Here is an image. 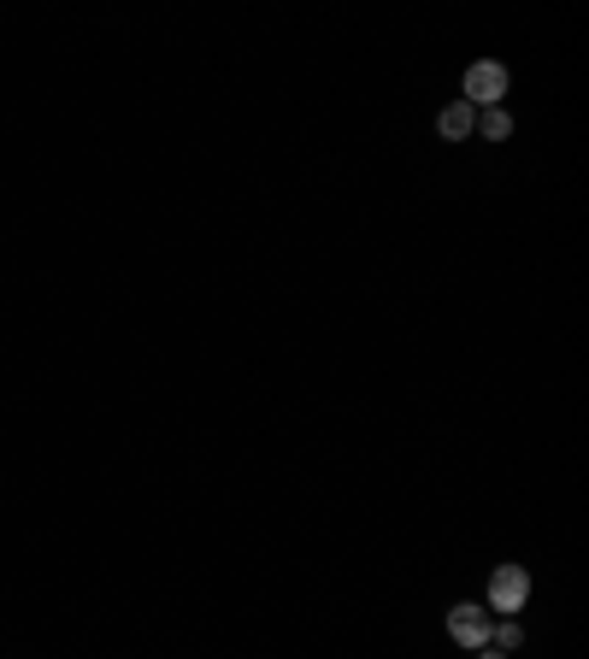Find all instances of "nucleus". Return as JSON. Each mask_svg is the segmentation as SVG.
<instances>
[{"label":"nucleus","mask_w":589,"mask_h":659,"mask_svg":"<svg viewBox=\"0 0 589 659\" xmlns=\"http://www.w3.org/2000/svg\"><path fill=\"white\" fill-rule=\"evenodd\" d=\"M525 595H530L525 565H501L495 577H490V607H495V612H519V607H525Z\"/></svg>","instance_id":"nucleus-1"},{"label":"nucleus","mask_w":589,"mask_h":659,"mask_svg":"<svg viewBox=\"0 0 589 659\" xmlns=\"http://www.w3.org/2000/svg\"><path fill=\"white\" fill-rule=\"evenodd\" d=\"M507 95V71H501L495 60H478L466 71V100H478V107H495V100Z\"/></svg>","instance_id":"nucleus-2"},{"label":"nucleus","mask_w":589,"mask_h":659,"mask_svg":"<svg viewBox=\"0 0 589 659\" xmlns=\"http://www.w3.org/2000/svg\"><path fill=\"white\" fill-rule=\"evenodd\" d=\"M449 636L466 642V648H490V612L483 607H454L449 612Z\"/></svg>","instance_id":"nucleus-3"},{"label":"nucleus","mask_w":589,"mask_h":659,"mask_svg":"<svg viewBox=\"0 0 589 659\" xmlns=\"http://www.w3.org/2000/svg\"><path fill=\"white\" fill-rule=\"evenodd\" d=\"M471 124H478V119H471L466 100H454V107L442 112V136H449V142H466V136H471Z\"/></svg>","instance_id":"nucleus-4"},{"label":"nucleus","mask_w":589,"mask_h":659,"mask_svg":"<svg viewBox=\"0 0 589 659\" xmlns=\"http://www.w3.org/2000/svg\"><path fill=\"white\" fill-rule=\"evenodd\" d=\"M507 130H513V119H507V112H501V107H490V112H483V136H507Z\"/></svg>","instance_id":"nucleus-5"},{"label":"nucleus","mask_w":589,"mask_h":659,"mask_svg":"<svg viewBox=\"0 0 589 659\" xmlns=\"http://www.w3.org/2000/svg\"><path fill=\"white\" fill-rule=\"evenodd\" d=\"M478 659H507V654H501V648H478Z\"/></svg>","instance_id":"nucleus-6"}]
</instances>
